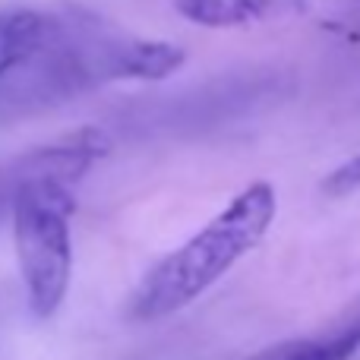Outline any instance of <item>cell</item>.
<instances>
[{"instance_id":"obj_3","label":"cell","mask_w":360,"mask_h":360,"mask_svg":"<svg viewBox=\"0 0 360 360\" xmlns=\"http://www.w3.org/2000/svg\"><path fill=\"white\" fill-rule=\"evenodd\" d=\"M186 63V51L174 41L155 38H124L108 41L89 57V70L101 79H143L158 82L174 76Z\"/></svg>"},{"instance_id":"obj_7","label":"cell","mask_w":360,"mask_h":360,"mask_svg":"<svg viewBox=\"0 0 360 360\" xmlns=\"http://www.w3.org/2000/svg\"><path fill=\"white\" fill-rule=\"evenodd\" d=\"M323 190L329 193V196H348V193L360 190V152L354 158H348L345 165H338V168L323 180Z\"/></svg>"},{"instance_id":"obj_5","label":"cell","mask_w":360,"mask_h":360,"mask_svg":"<svg viewBox=\"0 0 360 360\" xmlns=\"http://www.w3.org/2000/svg\"><path fill=\"white\" fill-rule=\"evenodd\" d=\"M360 351V310L351 313L345 323L307 338L278 342L259 351L250 360H351Z\"/></svg>"},{"instance_id":"obj_2","label":"cell","mask_w":360,"mask_h":360,"mask_svg":"<svg viewBox=\"0 0 360 360\" xmlns=\"http://www.w3.org/2000/svg\"><path fill=\"white\" fill-rule=\"evenodd\" d=\"M76 199L67 180L35 174L13 186V237L19 272L25 281L32 316L48 319L60 310L73 275V218Z\"/></svg>"},{"instance_id":"obj_4","label":"cell","mask_w":360,"mask_h":360,"mask_svg":"<svg viewBox=\"0 0 360 360\" xmlns=\"http://www.w3.org/2000/svg\"><path fill=\"white\" fill-rule=\"evenodd\" d=\"M174 10L202 29H240L294 10L297 0H171Z\"/></svg>"},{"instance_id":"obj_1","label":"cell","mask_w":360,"mask_h":360,"mask_svg":"<svg viewBox=\"0 0 360 360\" xmlns=\"http://www.w3.org/2000/svg\"><path fill=\"white\" fill-rule=\"evenodd\" d=\"M275 215V186L269 180L247 184L209 224L139 278L127 304V316L133 323H155L190 307L266 240Z\"/></svg>"},{"instance_id":"obj_6","label":"cell","mask_w":360,"mask_h":360,"mask_svg":"<svg viewBox=\"0 0 360 360\" xmlns=\"http://www.w3.org/2000/svg\"><path fill=\"white\" fill-rule=\"evenodd\" d=\"M51 35L48 16L38 10H0V76L16 70L44 48Z\"/></svg>"}]
</instances>
